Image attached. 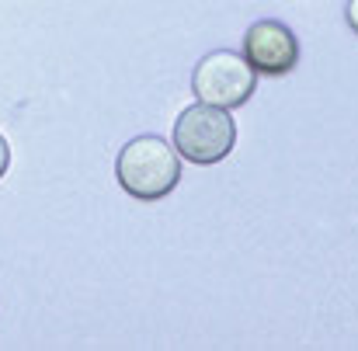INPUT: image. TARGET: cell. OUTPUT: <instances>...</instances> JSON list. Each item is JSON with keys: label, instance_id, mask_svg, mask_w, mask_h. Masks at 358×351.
<instances>
[{"label": "cell", "instance_id": "cell-2", "mask_svg": "<svg viewBox=\"0 0 358 351\" xmlns=\"http://www.w3.org/2000/svg\"><path fill=\"white\" fill-rule=\"evenodd\" d=\"M237 146V122L230 118L227 108L216 105H192L185 108L174 122V150L188 164L213 167L227 160Z\"/></svg>", "mask_w": 358, "mask_h": 351}, {"label": "cell", "instance_id": "cell-3", "mask_svg": "<svg viewBox=\"0 0 358 351\" xmlns=\"http://www.w3.org/2000/svg\"><path fill=\"white\" fill-rule=\"evenodd\" d=\"M257 87V70L234 49H216L199 59L192 73V91L202 105L216 108H240Z\"/></svg>", "mask_w": 358, "mask_h": 351}, {"label": "cell", "instance_id": "cell-5", "mask_svg": "<svg viewBox=\"0 0 358 351\" xmlns=\"http://www.w3.org/2000/svg\"><path fill=\"white\" fill-rule=\"evenodd\" d=\"M7 167H10V146H7V139L0 136V178L7 174Z\"/></svg>", "mask_w": 358, "mask_h": 351}, {"label": "cell", "instance_id": "cell-4", "mask_svg": "<svg viewBox=\"0 0 358 351\" xmlns=\"http://www.w3.org/2000/svg\"><path fill=\"white\" fill-rule=\"evenodd\" d=\"M243 59L268 77H282L299 63V42L282 21H254L243 35Z\"/></svg>", "mask_w": 358, "mask_h": 351}, {"label": "cell", "instance_id": "cell-6", "mask_svg": "<svg viewBox=\"0 0 358 351\" xmlns=\"http://www.w3.org/2000/svg\"><path fill=\"white\" fill-rule=\"evenodd\" d=\"M348 24L352 31H358V0H348Z\"/></svg>", "mask_w": 358, "mask_h": 351}, {"label": "cell", "instance_id": "cell-1", "mask_svg": "<svg viewBox=\"0 0 358 351\" xmlns=\"http://www.w3.org/2000/svg\"><path fill=\"white\" fill-rule=\"evenodd\" d=\"M115 178L136 202H160L181 181V157L160 136H136L122 146Z\"/></svg>", "mask_w": 358, "mask_h": 351}]
</instances>
